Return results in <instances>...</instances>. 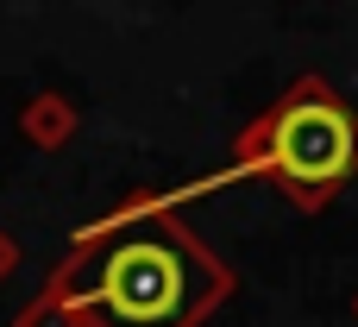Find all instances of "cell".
Returning <instances> with one entry per match:
<instances>
[{"mask_svg":"<svg viewBox=\"0 0 358 327\" xmlns=\"http://www.w3.org/2000/svg\"><path fill=\"white\" fill-rule=\"evenodd\" d=\"M57 290L94 327H195L227 296V271L170 214H132L101 227L57 271Z\"/></svg>","mask_w":358,"mask_h":327,"instance_id":"cell-1","label":"cell"},{"mask_svg":"<svg viewBox=\"0 0 358 327\" xmlns=\"http://www.w3.org/2000/svg\"><path fill=\"white\" fill-rule=\"evenodd\" d=\"M264 170L302 202L321 208L346 176H358V113L321 82H302L264 120Z\"/></svg>","mask_w":358,"mask_h":327,"instance_id":"cell-2","label":"cell"},{"mask_svg":"<svg viewBox=\"0 0 358 327\" xmlns=\"http://www.w3.org/2000/svg\"><path fill=\"white\" fill-rule=\"evenodd\" d=\"M6 258H13V252H6V239H0V271H6Z\"/></svg>","mask_w":358,"mask_h":327,"instance_id":"cell-3","label":"cell"}]
</instances>
